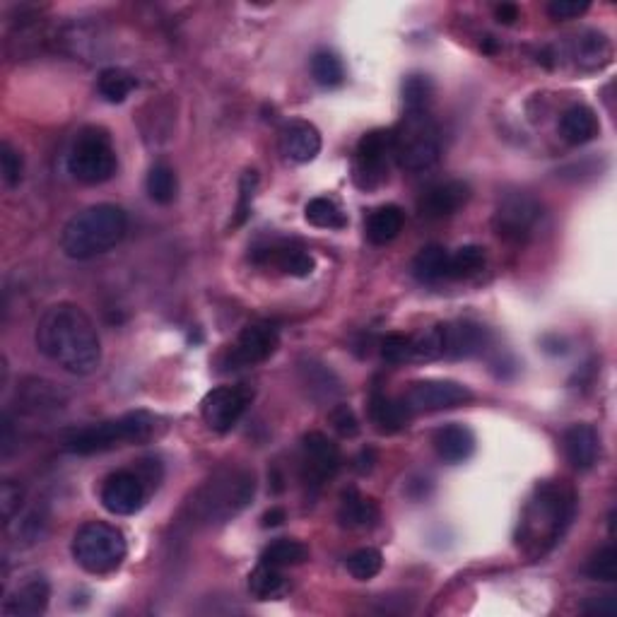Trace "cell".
Segmentation results:
<instances>
[{"mask_svg":"<svg viewBox=\"0 0 617 617\" xmlns=\"http://www.w3.org/2000/svg\"><path fill=\"white\" fill-rule=\"evenodd\" d=\"M37 350L63 372L90 376L102 364V340L78 304L58 302L44 311L34 333Z\"/></svg>","mask_w":617,"mask_h":617,"instance_id":"obj_1","label":"cell"},{"mask_svg":"<svg viewBox=\"0 0 617 617\" xmlns=\"http://www.w3.org/2000/svg\"><path fill=\"white\" fill-rule=\"evenodd\" d=\"M574 511L577 497L569 487L557 483L538 485L521 516L519 545H524L531 555L548 552L557 540H562L564 531L572 524Z\"/></svg>","mask_w":617,"mask_h":617,"instance_id":"obj_2","label":"cell"},{"mask_svg":"<svg viewBox=\"0 0 617 617\" xmlns=\"http://www.w3.org/2000/svg\"><path fill=\"white\" fill-rule=\"evenodd\" d=\"M256 495V478L246 468H222L193 492L186 511L193 526H220L242 514Z\"/></svg>","mask_w":617,"mask_h":617,"instance_id":"obj_3","label":"cell"},{"mask_svg":"<svg viewBox=\"0 0 617 617\" xmlns=\"http://www.w3.org/2000/svg\"><path fill=\"white\" fill-rule=\"evenodd\" d=\"M126 232V210L114 203H97L66 222L61 232V249L73 261H90L116 249Z\"/></svg>","mask_w":617,"mask_h":617,"instance_id":"obj_4","label":"cell"},{"mask_svg":"<svg viewBox=\"0 0 617 617\" xmlns=\"http://www.w3.org/2000/svg\"><path fill=\"white\" fill-rule=\"evenodd\" d=\"M152 432H155V417L143 413V410H135V413H126L121 417L97 422V425L82 427V430L66 437L63 449L75 456H94L111 449H121V446L148 442Z\"/></svg>","mask_w":617,"mask_h":617,"instance_id":"obj_5","label":"cell"},{"mask_svg":"<svg viewBox=\"0 0 617 617\" xmlns=\"http://www.w3.org/2000/svg\"><path fill=\"white\" fill-rule=\"evenodd\" d=\"M75 562L90 574H109L121 567L128 555V543L121 528L107 521H90L80 526L70 545Z\"/></svg>","mask_w":617,"mask_h":617,"instance_id":"obj_6","label":"cell"},{"mask_svg":"<svg viewBox=\"0 0 617 617\" xmlns=\"http://www.w3.org/2000/svg\"><path fill=\"white\" fill-rule=\"evenodd\" d=\"M119 169L111 135L104 128H82L68 152V172L75 181L87 186H99L109 181Z\"/></svg>","mask_w":617,"mask_h":617,"instance_id":"obj_7","label":"cell"},{"mask_svg":"<svg viewBox=\"0 0 617 617\" xmlns=\"http://www.w3.org/2000/svg\"><path fill=\"white\" fill-rule=\"evenodd\" d=\"M439 138L427 114H408L393 131V157L405 172H425L439 162Z\"/></svg>","mask_w":617,"mask_h":617,"instance_id":"obj_8","label":"cell"},{"mask_svg":"<svg viewBox=\"0 0 617 617\" xmlns=\"http://www.w3.org/2000/svg\"><path fill=\"white\" fill-rule=\"evenodd\" d=\"M473 401V391L468 386L449 379H425L410 384L403 403L410 413H439V410L461 408Z\"/></svg>","mask_w":617,"mask_h":617,"instance_id":"obj_9","label":"cell"},{"mask_svg":"<svg viewBox=\"0 0 617 617\" xmlns=\"http://www.w3.org/2000/svg\"><path fill=\"white\" fill-rule=\"evenodd\" d=\"M543 217V208L528 193H509L497 205L495 229L499 237L509 242H524Z\"/></svg>","mask_w":617,"mask_h":617,"instance_id":"obj_10","label":"cell"},{"mask_svg":"<svg viewBox=\"0 0 617 617\" xmlns=\"http://www.w3.org/2000/svg\"><path fill=\"white\" fill-rule=\"evenodd\" d=\"M254 393L244 386H220L213 389L201 403V415L205 425L217 434H227L237 427V422L242 420V415L249 408Z\"/></svg>","mask_w":617,"mask_h":617,"instance_id":"obj_11","label":"cell"},{"mask_svg":"<svg viewBox=\"0 0 617 617\" xmlns=\"http://www.w3.org/2000/svg\"><path fill=\"white\" fill-rule=\"evenodd\" d=\"M393 155V131L376 128L362 135L355 152V184L376 188L386 181V160Z\"/></svg>","mask_w":617,"mask_h":617,"instance_id":"obj_12","label":"cell"},{"mask_svg":"<svg viewBox=\"0 0 617 617\" xmlns=\"http://www.w3.org/2000/svg\"><path fill=\"white\" fill-rule=\"evenodd\" d=\"M102 507L114 516H133L135 511L145 507V499H148V487L145 480L138 473L131 470H116L104 480L102 492Z\"/></svg>","mask_w":617,"mask_h":617,"instance_id":"obj_13","label":"cell"},{"mask_svg":"<svg viewBox=\"0 0 617 617\" xmlns=\"http://www.w3.org/2000/svg\"><path fill=\"white\" fill-rule=\"evenodd\" d=\"M343 456H340L338 444L328 439L323 432H309L302 437V468L304 480L309 485L321 487L326 480L340 470Z\"/></svg>","mask_w":617,"mask_h":617,"instance_id":"obj_14","label":"cell"},{"mask_svg":"<svg viewBox=\"0 0 617 617\" xmlns=\"http://www.w3.org/2000/svg\"><path fill=\"white\" fill-rule=\"evenodd\" d=\"M278 348V328H273L270 323H251L239 333L237 345L229 350V364H232V369L254 367V364L270 360Z\"/></svg>","mask_w":617,"mask_h":617,"instance_id":"obj_15","label":"cell"},{"mask_svg":"<svg viewBox=\"0 0 617 617\" xmlns=\"http://www.w3.org/2000/svg\"><path fill=\"white\" fill-rule=\"evenodd\" d=\"M470 198V186L466 181L449 179V181H439L427 188L425 193L417 201V210L425 220H444V217H451L463 205L468 203Z\"/></svg>","mask_w":617,"mask_h":617,"instance_id":"obj_16","label":"cell"},{"mask_svg":"<svg viewBox=\"0 0 617 617\" xmlns=\"http://www.w3.org/2000/svg\"><path fill=\"white\" fill-rule=\"evenodd\" d=\"M442 338L444 357H451V360H466V357L483 355L492 340L490 331H487L483 323L475 321L442 323Z\"/></svg>","mask_w":617,"mask_h":617,"instance_id":"obj_17","label":"cell"},{"mask_svg":"<svg viewBox=\"0 0 617 617\" xmlns=\"http://www.w3.org/2000/svg\"><path fill=\"white\" fill-rule=\"evenodd\" d=\"M278 145L285 160L295 164H309L321 152V133L314 123L292 119L280 128Z\"/></svg>","mask_w":617,"mask_h":617,"instance_id":"obj_18","label":"cell"},{"mask_svg":"<svg viewBox=\"0 0 617 617\" xmlns=\"http://www.w3.org/2000/svg\"><path fill=\"white\" fill-rule=\"evenodd\" d=\"M564 456L577 470H591L601 458V437L589 422L567 427L562 434Z\"/></svg>","mask_w":617,"mask_h":617,"instance_id":"obj_19","label":"cell"},{"mask_svg":"<svg viewBox=\"0 0 617 617\" xmlns=\"http://www.w3.org/2000/svg\"><path fill=\"white\" fill-rule=\"evenodd\" d=\"M254 263L275 266L280 273L292 275V278H309L316 270V261L311 258L309 251L295 244H270L266 249H256Z\"/></svg>","mask_w":617,"mask_h":617,"instance_id":"obj_20","label":"cell"},{"mask_svg":"<svg viewBox=\"0 0 617 617\" xmlns=\"http://www.w3.org/2000/svg\"><path fill=\"white\" fill-rule=\"evenodd\" d=\"M569 51H572L577 68L584 70V73H596V70H603L613 61V41L608 39V34L598 32V29L579 32L572 39Z\"/></svg>","mask_w":617,"mask_h":617,"instance_id":"obj_21","label":"cell"},{"mask_svg":"<svg viewBox=\"0 0 617 617\" xmlns=\"http://www.w3.org/2000/svg\"><path fill=\"white\" fill-rule=\"evenodd\" d=\"M51 584L44 577H32L5 598L3 613L13 617H34L49 608Z\"/></svg>","mask_w":617,"mask_h":617,"instance_id":"obj_22","label":"cell"},{"mask_svg":"<svg viewBox=\"0 0 617 617\" xmlns=\"http://www.w3.org/2000/svg\"><path fill=\"white\" fill-rule=\"evenodd\" d=\"M434 451L449 466H458V463H466L470 456L475 454V434L470 427L461 425V422H449V425L439 427L434 432Z\"/></svg>","mask_w":617,"mask_h":617,"instance_id":"obj_23","label":"cell"},{"mask_svg":"<svg viewBox=\"0 0 617 617\" xmlns=\"http://www.w3.org/2000/svg\"><path fill=\"white\" fill-rule=\"evenodd\" d=\"M601 133L596 111L586 104H574L560 116V135L569 145H586Z\"/></svg>","mask_w":617,"mask_h":617,"instance_id":"obj_24","label":"cell"},{"mask_svg":"<svg viewBox=\"0 0 617 617\" xmlns=\"http://www.w3.org/2000/svg\"><path fill=\"white\" fill-rule=\"evenodd\" d=\"M379 504L374 499L362 497L357 490H348L343 495V502H340L338 509V521L343 528H350V531H364V528H374L379 524Z\"/></svg>","mask_w":617,"mask_h":617,"instance_id":"obj_25","label":"cell"},{"mask_svg":"<svg viewBox=\"0 0 617 617\" xmlns=\"http://www.w3.org/2000/svg\"><path fill=\"white\" fill-rule=\"evenodd\" d=\"M410 410L405 408L403 401H393V398L384 396V393H374L369 401V417H372L374 427L381 434H396L403 427H408Z\"/></svg>","mask_w":617,"mask_h":617,"instance_id":"obj_26","label":"cell"},{"mask_svg":"<svg viewBox=\"0 0 617 617\" xmlns=\"http://www.w3.org/2000/svg\"><path fill=\"white\" fill-rule=\"evenodd\" d=\"M299 376H302V384L307 386V391L316 401H333V398L340 396V391H343L340 379L333 374V369H328L326 364L316 360L299 362Z\"/></svg>","mask_w":617,"mask_h":617,"instance_id":"obj_27","label":"cell"},{"mask_svg":"<svg viewBox=\"0 0 617 617\" xmlns=\"http://www.w3.org/2000/svg\"><path fill=\"white\" fill-rule=\"evenodd\" d=\"M403 222L405 215L398 205H381V208H376L374 213H369L364 232H367L369 242L376 246H384L401 234Z\"/></svg>","mask_w":617,"mask_h":617,"instance_id":"obj_28","label":"cell"},{"mask_svg":"<svg viewBox=\"0 0 617 617\" xmlns=\"http://www.w3.org/2000/svg\"><path fill=\"white\" fill-rule=\"evenodd\" d=\"M20 398L27 410L32 413H44V410H58L66 403V396L56 384L44 379H27L20 389Z\"/></svg>","mask_w":617,"mask_h":617,"instance_id":"obj_29","label":"cell"},{"mask_svg":"<svg viewBox=\"0 0 617 617\" xmlns=\"http://www.w3.org/2000/svg\"><path fill=\"white\" fill-rule=\"evenodd\" d=\"M449 251L439 244H430L425 249H420V254L413 261V275L420 282H439L449 278Z\"/></svg>","mask_w":617,"mask_h":617,"instance_id":"obj_30","label":"cell"},{"mask_svg":"<svg viewBox=\"0 0 617 617\" xmlns=\"http://www.w3.org/2000/svg\"><path fill=\"white\" fill-rule=\"evenodd\" d=\"M249 591L258 601H270V598H280L287 591V579L282 569L270 567V564H258L254 572L249 574Z\"/></svg>","mask_w":617,"mask_h":617,"instance_id":"obj_31","label":"cell"},{"mask_svg":"<svg viewBox=\"0 0 617 617\" xmlns=\"http://www.w3.org/2000/svg\"><path fill=\"white\" fill-rule=\"evenodd\" d=\"M309 560V548L299 540L290 538H280L275 543H270L266 550L261 552V562L270 564V567H297V564H304Z\"/></svg>","mask_w":617,"mask_h":617,"instance_id":"obj_32","label":"cell"},{"mask_svg":"<svg viewBox=\"0 0 617 617\" xmlns=\"http://www.w3.org/2000/svg\"><path fill=\"white\" fill-rule=\"evenodd\" d=\"M304 217H307L309 225L319 227V229H345L348 227V215L343 213L338 201L333 198L319 196L314 201L307 203L304 208Z\"/></svg>","mask_w":617,"mask_h":617,"instance_id":"obj_33","label":"cell"},{"mask_svg":"<svg viewBox=\"0 0 617 617\" xmlns=\"http://www.w3.org/2000/svg\"><path fill=\"white\" fill-rule=\"evenodd\" d=\"M135 85H138V82H135L133 75L123 68H107L102 70L97 78V90L109 104L126 102L128 94L135 90Z\"/></svg>","mask_w":617,"mask_h":617,"instance_id":"obj_34","label":"cell"},{"mask_svg":"<svg viewBox=\"0 0 617 617\" xmlns=\"http://www.w3.org/2000/svg\"><path fill=\"white\" fill-rule=\"evenodd\" d=\"M145 186H148V196L157 205L174 203L176 201V193H179V181H176L174 169L169 167V164H164V162H157L155 167L150 169Z\"/></svg>","mask_w":617,"mask_h":617,"instance_id":"obj_35","label":"cell"},{"mask_svg":"<svg viewBox=\"0 0 617 617\" xmlns=\"http://www.w3.org/2000/svg\"><path fill=\"white\" fill-rule=\"evenodd\" d=\"M434 97V85L427 75H408L403 80L405 114H427Z\"/></svg>","mask_w":617,"mask_h":617,"instance_id":"obj_36","label":"cell"},{"mask_svg":"<svg viewBox=\"0 0 617 617\" xmlns=\"http://www.w3.org/2000/svg\"><path fill=\"white\" fill-rule=\"evenodd\" d=\"M311 78L321 87H340L345 82L343 61L333 51H316L311 56Z\"/></svg>","mask_w":617,"mask_h":617,"instance_id":"obj_37","label":"cell"},{"mask_svg":"<svg viewBox=\"0 0 617 617\" xmlns=\"http://www.w3.org/2000/svg\"><path fill=\"white\" fill-rule=\"evenodd\" d=\"M483 266H485L483 246H475V244L461 246L456 254L449 256V278H454V280L470 278V275L480 273Z\"/></svg>","mask_w":617,"mask_h":617,"instance_id":"obj_38","label":"cell"},{"mask_svg":"<svg viewBox=\"0 0 617 617\" xmlns=\"http://www.w3.org/2000/svg\"><path fill=\"white\" fill-rule=\"evenodd\" d=\"M586 577L603 584L617 581V550L615 545H603L601 550L593 552L591 560L586 562Z\"/></svg>","mask_w":617,"mask_h":617,"instance_id":"obj_39","label":"cell"},{"mask_svg":"<svg viewBox=\"0 0 617 617\" xmlns=\"http://www.w3.org/2000/svg\"><path fill=\"white\" fill-rule=\"evenodd\" d=\"M345 567H348V572L357 581H369L381 572V567H384V557H381L379 550L362 548L352 552L348 560H345Z\"/></svg>","mask_w":617,"mask_h":617,"instance_id":"obj_40","label":"cell"},{"mask_svg":"<svg viewBox=\"0 0 617 617\" xmlns=\"http://www.w3.org/2000/svg\"><path fill=\"white\" fill-rule=\"evenodd\" d=\"M0 172H3V181L8 188L20 186L22 174H25V160L8 140L0 145Z\"/></svg>","mask_w":617,"mask_h":617,"instance_id":"obj_41","label":"cell"},{"mask_svg":"<svg viewBox=\"0 0 617 617\" xmlns=\"http://www.w3.org/2000/svg\"><path fill=\"white\" fill-rule=\"evenodd\" d=\"M381 357L391 364H403L415 360L413 355V336H403V333H391L381 340Z\"/></svg>","mask_w":617,"mask_h":617,"instance_id":"obj_42","label":"cell"},{"mask_svg":"<svg viewBox=\"0 0 617 617\" xmlns=\"http://www.w3.org/2000/svg\"><path fill=\"white\" fill-rule=\"evenodd\" d=\"M22 502H25V490L15 480H3L0 483V511H3V524L8 526L20 514Z\"/></svg>","mask_w":617,"mask_h":617,"instance_id":"obj_43","label":"cell"},{"mask_svg":"<svg viewBox=\"0 0 617 617\" xmlns=\"http://www.w3.org/2000/svg\"><path fill=\"white\" fill-rule=\"evenodd\" d=\"M258 186V172L256 169H249L244 172L242 181H239V203H237V217H234L232 227H242L246 220H249L251 213V201H254V193Z\"/></svg>","mask_w":617,"mask_h":617,"instance_id":"obj_44","label":"cell"},{"mask_svg":"<svg viewBox=\"0 0 617 617\" xmlns=\"http://www.w3.org/2000/svg\"><path fill=\"white\" fill-rule=\"evenodd\" d=\"M46 531H49V514H46L41 507H34L25 516V521H22L20 538L25 540L27 545H34V543H41V538L46 536Z\"/></svg>","mask_w":617,"mask_h":617,"instance_id":"obj_45","label":"cell"},{"mask_svg":"<svg viewBox=\"0 0 617 617\" xmlns=\"http://www.w3.org/2000/svg\"><path fill=\"white\" fill-rule=\"evenodd\" d=\"M328 420H331L333 430H336L340 437H357L360 434V420H357L355 410L350 408V405L340 403L336 408L331 410V415H328Z\"/></svg>","mask_w":617,"mask_h":617,"instance_id":"obj_46","label":"cell"},{"mask_svg":"<svg viewBox=\"0 0 617 617\" xmlns=\"http://www.w3.org/2000/svg\"><path fill=\"white\" fill-rule=\"evenodd\" d=\"M589 8V0H552L548 5V15L552 20H577Z\"/></svg>","mask_w":617,"mask_h":617,"instance_id":"obj_47","label":"cell"},{"mask_svg":"<svg viewBox=\"0 0 617 617\" xmlns=\"http://www.w3.org/2000/svg\"><path fill=\"white\" fill-rule=\"evenodd\" d=\"M615 610H617V603L613 596L591 598V601L584 605V613H591V615H615Z\"/></svg>","mask_w":617,"mask_h":617,"instance_id":"obj_48","label":"cell"},{"mask_svg":"<svg viewBox=\"0 0 617 617\" xmlns=\"http://www.w3.org/2000/svg\"><path fill=\"white\" fill-rule=\"evenodd\" d=\"M495 15L502 25H514V22L519 20V8H516L514 3H502V5H497Z\"/></svg>","mask_w":617,"mask_h":617,"instance_id":"obj_49","label":"cell"},{"mask_svg":"<svg viewBox=\"0 0 617 617\" xmlns=\"http://www.w3.org/2000/svg\"><path fill=\"white\" fill-rule=\"evenodd\" d=\"M287 519V514H285V509H280V507H273V509H268L266 514H263V519H261V526L263 528H275V526H280L282 521Z\"/></svg>","mask_w":617,"mask_h":617,"instance_id":"obj_50","label":"cell"},{"mask_svg":"<svg viewBox=\"0 0 617 617\" xmlns=\"http://www.w3.org/2000/svg\"><path fill=\"white\" fill-rule=\"evenodd\" d=\"M357 466H355V470L357 473H369V470L374 468V463H376V454H374V449H364L360 456H357Z\"/></svg>","mask_w":617,"mask_h":617,"instance_id":"obj_51","label":"cell"},{"mask_svg":"<svg viewBox=\"0 0 617 617\" xmlns=\"http://www.w3.org/2000/svg\"><path fill=\"white\" fill-rule=\"evenodd\" d=\"M483 49L487 51V54H495V51H497V44H495V41H492V37H487V39H485Z\"/></svg>","mask_w":617,"mask_h":617,"instance_id":"obj_52","label":"cell"}]
</instances>
